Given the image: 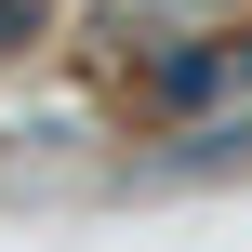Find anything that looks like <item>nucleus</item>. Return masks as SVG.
I'll return each mask as SVG.
<instances>
[{
	"label": "nucleus",
	"mask_w": 252,
	"mask_h": 252,
	"mask_svg": "<svg viewBox=\"0 0 252 252\" xmlns=\"http://www.w3.org/2000/svg\"><path fill=\"white\" fill-rule=\"evenodd\" d=\"M27 27H40V0H0V53H13V40H27Z\"/></svg>",
	"instance_id": "f257e3e1"
}]
</instances>
